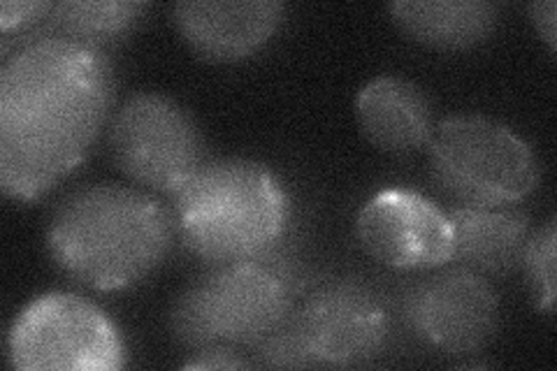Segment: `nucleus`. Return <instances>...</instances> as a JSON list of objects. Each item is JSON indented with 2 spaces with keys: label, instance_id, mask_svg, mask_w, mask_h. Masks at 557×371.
I'll list each match as a JSON object with an SVG mask.
<instances>
[{
  "label": "nucleus",
  "instance_id": "nucleus-1",
  "mask_svg": "<svg viewBox=\"0 0 557 371\" xmlns=\"http://www.w3.org/2000/svg\"><path fill=\"white\" fill-rule=\"evenodd\" d=\"M114 102L104 49L63 38L26 42L0 73V186L42 198L94 147Z\"/></svg>",
  "mask_w": 557,
  "mask_h": 371
},
{
  "label": "nucleus",
  "instance_id": "nucleus-5",
  "mask_svg": "<svg viewBox=\"0 0 557 371\" xmlns=\"http://www.w3.org/2000/svg\"><path fill=\"white\" fill-rule=\"evenodd\" d=\"M428 147L434 182L458 205H513L542 180L534 149L491 116H450L434 128Z\"/></svg>",
  "mask_w": 557,
  "mask_h": 371
},
{
  "label": "nucleus",
  "instance_id": "nucleus-8",
  "mask_svg": "<svg viewBox=\"0 0 557 371\" xmlns=\"http://www.w3.org/2000/svg\"><path fill=\"white\" fill-rule=\"evenodd\" d=\"M305 369L358 367L376 358L388 339V313L360 281L339 279L313 290L286 318Z\"/></svg>",
  "mask_w": 557,
  "mask_h": 371
},
{
  "label": "nucleus",
  "instance_id": "nucleus-2",
  "mask_svg": "<svg viewBox=\"0 0 557 371\" xmlns=\"http://www.w3.org/2000/svg\"><path fill=\"white\" fill-rule=\"evenodd\" d=\"M172 246V217L151 193L91 184L61 200L47 225L59 268L96 290L131 288L161 268Z\"/></svg>",
  "mask_w": 557,
  "mask_h": 371
},
{
  "label": "nucleus",
  "instance_id": "nucleus-3",
  "mask_svg": "<svg viewBox=\"0 0 557 371\" xmlns=\"http://www.w3.org/2000/svg\"><path fill=\"white\" fill-rule=\"evenodd\" d=\"M177 233L207 264L263 258L290 225V198L278 176L249 158L207 161L174 196Z\"/></svg>",
  "mask_w": 557,
  "mask_h": 371
},
{
  "label": "nucleus",
  "instance_id": "nucleus-19",
  "mask_svg": "<svg viewBox=\"0 0 557 371\" xmlns=\"http://www.w3.org/2000/svg\"><path fill=\"white\" fill-rule=\"evenodd\" d=\"M557 3L555 0H539V3L530 5V20L539 33V38H542L550 54H555L557 49Z\"/></svg>",
  "mask_w": 557,
  "mask_h": 371
},
{
  "label": "nucleus",
  "instance_id": "nucleus-15",
  "mask_svg": "<svg viewBox=\"0 0 557 371\" xmlns=\"http://www.w3.org/2000/svg\"><path fill=\"white\" fill-rule=\"evenodd\" d=\"M149 10L137 0H65L38 26V38H63L104 49L128 35ZM30 40V42H35Z\"/></svg>",
  "mask_w": 557,
  "mask_h": 371
},
{
  "label": "nucleus",
  "instance_id": "nucleus-12",
  "mask_svg": "<svg viewBox=\"0 0 557 371\" xmlns=\"http://www.w3.org/2000/svg\"><path fill=\"white\" fill-rule=\"evenodd\" d=\"M453 230L450 262L481 276L516 272L532 235L530 211L513 205H458L446 211Z\"/></svg>",
  "mask_w": 557,
  "mask_h": 371
},
{
  "label": "nucleus",
  "instance_id": "nucleus-7",
  "mask_svg": "<svg viewBox=\"0 0 557 371\" xmlns=\"http://www.w3.org/2000/svg\"><path fill=\"white\" fill-rule=\"evenodd\" d=\"M110 151L131 182L172 198L207 163L196 119L165 94H137L121 104L110 126Z\"/></svg>",
  "mask_w": 557,
  "mask_h": 371
},
{
  "label": "nucleus",
  "instance_id": "nucleus-16",
  "mask_svg": "<svg viewBox=\"0 0 557 371\" xmlns=\"http://www.w3.org/2000/svg\"><path fill=\"white\" fill-rule=\"evenodd\" d=\"M555 246H557V233H555V221L550 219L546 225L534 230L530 235L525 253H522V262H520V268L528 279L532 302L539 311L544 313H553L555 297H557Z\"/></svg>",
  "mask_w": 557,
  "mask_h": 371
},
{
  "label": "nucleus",
  "instance_id": "nucleus-10",
  "mask_svg": "<svg viewBox=\"0 0 557 371\" xmlns=\"http://www.w3.org/2000/svg\"><path fill=\"white\" fill-rule=\"evenodd\" d=\"M358 239L374 260L393 270H440L453 258L448 214L407 188L379 190L364 202Z\"/></svg>",
  "mask_w": 557,
  "mask_h": 371
},
{
  "label": "nucleus",
  "instance_id": "nucleus-6",
  "mask_svg": "<svg viewBox=\"0 0 557 371\" xmlns=\"http://www.w3.org/2000/svg\"><path fill=\"white\" fill-rule=\"evenodd\" d=\"M10 364L22 371H116L126 348L112 318L75 293H45L10 330Z\"/></svg>",
  "mask_w": 557,
  "mask_h": 371
},
{
  "label": "nucleus",
  "instance_id": "nucleus-17",
  "mask_svg": "<svg viewBox=\"0 0 557 371\" xmlns=\"http://www.w3.org/2000/svg\"><path fill=\"white\" fill-rule=\"evenodd\" d=\"M51 10H54V3H47V0H5L0 5V28L5 35L12 30L30 33V28L47 20Z\"/></svg>",
  "mask_w": 557,
  "mask_h": 371
},
{
  "label": "nucleus",
  "instance_id": "nucleus-9",
  "mask_svg": "<svg viewBox=\"0 0 557 371\" xmlns=\"http://www.w3.org/2000/svg\"><path fill=\"white\" fill-rule=\"evenodd\" d=\"M405 321L425 346L448 356H472L495 339L499 299L485 276L450 268L407 293Z\"/></svg>",
  "mask_w": 557,
  "mask_h": 371
},
{
  "label": "nucleus",
  "instance_id": "nucleus-14",
  "mask_svg": "<svg viewBox=\"0 0 557 371\" xmlns=\"http://www.w3.org/2000/svg\"><path fill=\"white\" fill-rule=\"evenodd\" d=\"M388 12L407 38L440 51L474 49L499 22V8L485 0H399Z\"/></svg>",
  "mask_w": 557,
  "mask_h": 371
},
{
  "label": "nucleus",
  "instance_id": "nucleus-18",
  "mask_svg": "<svg viewBox=\"0 0 557 371\" xmlns=\"http://www.w3.org/2000/svg\"><path fill=\"white\" fill-rule=\"evenodd\" d=\"M242 367H253V362L239 358L237 350H231V348L194 350V358L184 362V369H242Z\"/></svg>",
  "mask_w": 557,
  "mask_h": 371
},
{
  "label": "nucleus",
  "instance_id": "nucleus-11",
  "mask_svg": "<svg viewBox=\"0 0 557 371\" xmlns=\"http://www.w3.org/2000/svg\"><path fill=\"white\" fill-rule=\"evenodd\" d=\"M182 40L209 63H237L263 49L286 20L276 0H196L172 10Z\"/></svg>",
  "mask_w": 557,
  "mask_h": 371
},
{
  "label": "nucleus",
  "instance_id": "nucleus-4",
  "mask_svg": "<svg viewBox=\"0 0 557 371\" xmlns=\"http://www.w3.org/2000/svg\"><path fill=\"white\" fill-rule=\"evenodd\" d=\"M298 281L274 253L209 264L174 302L170 330L184 348L258 346L295 309Z\"/></svg>",
  "mask_w": 557,
  "mask_h": 371
},
{
  "label": "nucleus",
  "instance_id": "nucleus-13",
  "mask_svg": "<svg viewBox=\"0 0 557 371\" xmlns=\"http://www.w3.org/2000/svg\"><path fill=\"white\" fill-rule=\"evenodd\" d=\"M356 116L368 143L393 156L421 151L434 133L432 104L423 88L395 75H383L362 86Z\"/></svg>",
  "mask_w": 557,
  "mask_h": 371
}]
</instances>
